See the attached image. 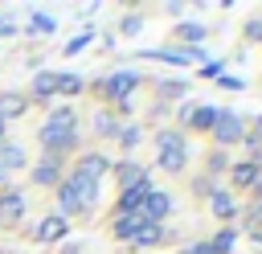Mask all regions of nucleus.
Listing matches in <instances>:
<instances>
[{
	"label": "nucleus",
	"instance_id": "1",
	"mask_svg": "<svg viewBox=\"0 0 262 254\" xmlns=\"http://www.w3.org/2000/svg\"><path fill=\"white\" fill-rule=\"evenodd\" d=\"M74 111L66 107V111H53L49 119H45V127H41V143L49 147V156H57V152H66L70 143H74Z\"/></svg>",
	"mask_w": 262,
	"mask_h": 254
},
{
	"label": "nucleus",
	"instance_id": "2",
	"mask_svg": "<svg viewBox=\"0 0 262 254\" xmlns=\"http://www.w3.org/2000/svg\"><path fill=\"white\" fill-rule=\"evenodd\" d=\"M66 184H70V193L78 197V209H82V213H90V209L98 205V180H94V176H86V172L74 168V172L66 176Z\"/></svg>",
	"mask_w": 262,
	"mask_h": 254
},
{
	"label": "nucleus",
	"instance_id": "3",
	"mask_svg": "<svg viewBox=\"0 0 262 254\" xmlns=\"http://www.w3.org/2000/svg\"><path fill=\"white\" fill-rule=\"evenodd\" d=\"M139 213H143L147 221H156V225H160V221H164V217L172 213V197H168V193H156V188H151V193L143 197V205H139Z\"/></svg>",
	"mask_w": 262,
	"mask_h": 254
},
{
	"label": "nucleus",
	"instance_id": "4",
	"mask_svg": "<svg viewBox=\"0 0 262 254\" xmlns=\"http://www.w3.org/2000/svg\"><path fill=\"white\" fill-rule=\"evenodd\" d=\"M135 82H139V74H135V70H123V74H111V78L102 82V94H111V98H127V94L135 90Z\"/></svg>",
	"mask_w": 262,
	"mask_h": 254
},
{
	"label": "nucleus",
	"instance_id": "5",
	"mask_svg": "<svg viewBox=\"0 0 262 254\" xmlns=\"http://www.w3.org/2000/svg\"><path fill=\"white\" fill-rule=\"evenodd\" d=\"M151 193V184H147V176L143 180H135L131 188H123V197H119V213H135L139 205H143V197Z\"/></svg>",
	"mask_w": 262,
	"mask_h": 254
},
{
	"label": "nucleus",
	"instance_id": "6",
	"mask_svg": "<svg viewBox=\"0 0 262 254\" xmlns=\"http://www.w3.org/2000/svg\"><path fill=\"white\" fill-rule=\"evenodd\" d=\"M16 217H25V197H20V188H4L0 193V221H16Z\"/></svg>",
	"mask_w": 262,
	"mask_h": 254
},
{
	"label": "nucleus",
	"instance_id": "7",
	"mask_svg": "<svg viewBox=\"0 0 262 254\" xmlns=\"http://www.w3.org/2000/svg\"><path fill=\"white\" fill-rule=\"evenodd\" d=\"M213 135L221 139V143H233V139H242V119L237 115H217V123H213Z\"/></svg>",
	"mask_w": 262,
	"mask_h": 254
},
{
	"label": "nucleus",
	"instance_id": "8",
	"mask_svg": "<svg viewBox=\"0 0 262 254\" xmlns=\"http://www.w3.org/2000/svg\"><path fill=\"white\" fill-rule=\"evenodd\" d=\"M156 147H160V156H184V135L172 131V127H164L156 135Z\"/></svg>",
	"mask_w": 262,
	"mask_h": 254
},
{
	"label": "nucleus",
	"instance_id": "9",
	"mask_svg": "<svg viewBox=\"0 0 262 254\" xmlns=\"http://www.w3.org/2000/svg\"><path fill=\"white\" fill-rule=\"evenodd\" d=\"M61 234H66V217H61V213H49V217L33 229L37 242H53V238H61Z\"/></svg>",
	"mask_w": 262,
	"mask_h": 254
},
{
	"label": "nucleus",
	"instance_id": "10",
	"mask_svg": "<svg viewBox=\"0 0 262 254\" xmlns=\"http://www.w3.org/2000/svg\"><path fill=\"white\" fill-rule=\"evenodd\" d=\"M106 168H111V160H106V156H94V152H86V156L78 160V172H86V176H94V180H98Z\"/></svg>",
	"mask_w": 262,
	"mask_h": 254
},
{
	"label": "nucleus",
	"instance_id": "11",
	"mask_svg": "<svg viewBox=\"0 0 262 254\" xmlns=\"http://www.w3.org/2000/svg\"><path fill=\"white\" fill-rule=\"evenodd\" d=\"M53 180H57V156L45 152V160L33 168V184H53Z\"/></svg>",
	"mask_w": 262,
	"mask_h": 254
},
{
	"label": "nucleus",
	"instance_id": "12",
	"mask_svg": "<svg viewBox=\"0 0 262 254\" xmlns=\"http://www.w3.org/2000/svg\"><path fill=\"white\" fill-rule=\"evenodd\" d=\"M160 238H164V229H160L156 221H147V225H139V229L127 238V242H131V246H156Z\"/></svg>",
	"mask_w": 262,
	"mask_h": 254
},
{
	"label": "nucleus",
	"instance_id": "13",
	"mask_svg": "<svg viewBox=\"0 0 262 254\" xmlns=\"http://www.w3.org/2000/svg\"><path fill=\"white\" fill-rule=\"evenodd\" d=\"M217 115H221V111H213V107H192V115H188L184 123H188V127H201V131H205V127H213V123H217Z\"/></svg>",
	"mask_w": 262,
	"mask_h": 254
},
{
	"label": "nucleus",
	"instance_id": "14",
	"mask_svg": "<svg viewBox=\"0 0 262 254\" xmlns=\"http://www.w3.org/2000/svg\"><path fill=\"white\" fill-rule=\"evenodd\" d=\"M53 90H57V74H49V70H41V74L33 78V94H37V98H49Z\"/></svg>",
	"mask_w": 262,
	"mask_h": 254
},
{
	"label": "nucleus",
	"instance_id": "15",
	"mask_svg": "<svg viewBox=\"0 0 262 254\" xmlns=\"http://www.w3.org/2000/svg\"><path fill=\"white\" fill-rule=\"evenodd\" d=\"M213 213H217L221 221H229V217H233V197H229L225 188H213Z\"/></svg>",
	"mask_w": 262,
	"mask_h": 254
},
{
	"label": "nucleus",
	"instance_id": "16",
	"mask_svg": "<svg viewBox=\"0 0 262 254\" xmlns=\"http://www.w3.org/2000/svg\"><path fill=\"white\" fill-rule=\"evenodd\" d=\"M25 111V98L20 94H0V119H16Z\"/></svg>",
	"mask_w": 262,
	"mask_h": 254
},
{
	"label": "nucleus",
	"instance_id": "17",
	"mask_svg": "<svg viewBox=\"0 0 262 254\" xmlns=\"http://www.w3.org/2000/svg\"><path fill=\"white\" fill-rule=\"evenodd\" d=\"M57 205H61V213H66V217H70V213H82V209H78V197L70 193V184H66V180L57 184Z\"/></svg>",
	"mask_w": 262,
	"mask_h": 254
},
{
	"label": "nucleus",
	"instance_id": "18",
	"mask_svg": "<svg viewBox=\"0 0 262 254\" xmlns=\"http://www.w3.org/2000/svg\"><path fill=\"white\" fill-rule=\"evenodd\" d=\"M29 29H33V33H53L57 20H53L49 12H33V16H29Z\"/></svg>",
	"mask_w": 262,
	"mask_h": 254
},
{
	"label": "nucleus",
	"instance_id": "19",
	"mask_svg": "<svg viewBox=\"0 0 262 254\" xmlns=\"http://www.w3.org/2000/svg\"><path fill=\"white\" fill-rule=\"evenodd\" d=\"M229 176H233V184H254V180H258V168H254V164H237Z\"/></svg>",
	"mask_w": 262,
	"mask_h": 254
},
{
	"label": "nucleus",
	"instance_id": "20",
	"mask_svg": "<svg viewBox=\"0 0 262 254\" xmlns=\"http://www.w3.org/2000/svg\"><path fill=\"white\" fill-rule=\"evenodd\" d=\"M57 90H61V94H78V90H82V78H78V74H57Z\"/></svg>",
	"mask_w": 262,
	"mask_h": 254
},
{
	"label": "nucleus",
	"instance_id": "21",
	"mask_svg": "<svg viewBox=\"0 0 262 254\" xmlns=\"http://www.w3.org/2000/svg\"><path fill=\"white\" fill-rule=\"evenodd\" d=\"M119 180H123V188H131V180H143L139 164H119Z\"/></svg>",
	"mask_w": 262,
	"mask_h": 254
},
{
	"label": "nucleus",
	"instance_id": "22",
	"mask_svg": "<svg viewBox=\"0 0 262 254\" xmlns=\"http://www.w3.org/2000/svg\"><path fill=\"white\" fill-rule=\"evenodd\" d=\"M94 131H98V135H115L119 127H115V119H111V115L102 111V115H94Z\"/></svg>",
	"mask_w": 262,
	"mask_h": 254
},
{
	"label": "nucleus",
	"instance_id": "23",
	"mask_svg": "<svg viewBox=\"0 0 262 254\" xmlns=\"http://www.w3.org/2000/svg\"><path fill=\"white\" fill-rule=\"evenodd\" d=\"M233 238H237L233 229H221V234H217V242H213V250H217V254H229V250H233Z\"/></svg>",
	"mask_w": 262,
	"mask_h": 254
},
{
	"label": "nucleus",
	"instance_id": "24",
	"mask_svg": "<svg viewBox=\"0 0 262 254\" xmlns=\"http://www.w3.org/2000/svg\"><path fill=\"white\" fill-rule=\"evenodd\" d=\"M176 33H180L184 41H201V37H205V29H201V25H176Z\"/></svg>",
	"mask_w": 262,
	"mask_h": 254
},
{
	"label": "nucleus",
	"instance_id": "25",
	"mask_svg": "<svg viewBox=\"0 0 262 254\" xmlns=\"http://www.w3.org/2000/svg\"><path fill=\"white\" fill-rule=\"evenodd\" d=\"M139 29H143V20H139V16H123V33H127V37H135Z\"/></svg>",
	"mask_w": 262,
	"mask_h": 254
},
{
	"label": "nucleus",
	"instance_id": "26",
	"mask_svg": "<svg viewBox=\"0 0 262 254\" xmlns=\"http://www.w3.org/2000/svg\"><path fill=\"white\" fill-rule=\"evenodd\" d=\"M160 164H164L168 172H180V168H184V156H160Z\"/></svg>",
	"mask_w": 262,
	"mask_h": 254
},
{
	"label": "nucleus",
	"instance_id": "27",
	"mask_svg": "<svg viewBox=\"0 0 262 254\" xmlns=\"http://www.w3.org/2000/svg\"><path fill=\"white\" fill-rule=\"evenodd\" d=\"M246 37H250V41H262V16H254V20L246 25Z\"/></svg>",
	"mask_w": 262,
	"mask_h": 254
},
{
	"label": "nucleus",
	"instance_id": "28",
	"mask_svg": "<svg viewBox=\"0 0 262 254\" xmlns=\"http://www.w3.org/2000/svg\"><path fill=\"white\" fill-rule=\"evenodd\" d=\"M119 139H123V143H127V147H131V143H135V139H139V127H123V131H119Z\"/></svg>",
	"mask_w": 262,
	"mask_h": 254
},
{
	"label": "nucleus",
	"instance_id": "29",
	"mask_svg": "<svg viewBox=\"0 0 262 254\" xmlns=\"http://www.w3.org/2000/svg\"><path fill=\"white\" fill-rule=\"evenodd\" d=\"M86 41H90V33H82V37H74V41H70V45H66V53H78V49H82V45H86Z\"/></svg>",
	"mask_w": 262,
	"mask_h": 254
},
{
	"label": "nucleus",
	"instance_id": "30",
	"mask_svg": "<svg viewBox=\"0 0 262 254\" xmlns=\"http://www.w3.org/2000/svg\"><path fill=\"white\" fill-rule=\"evenodd\" d=\"M221 86H225V90H242L246 82H242V78H233V74H225V78H221Z\"/></svg>",
	"mask_w": 262,
	"mask_h": 254
},
{
	"label": "nucleus",
	"instance_id": "31",
	"mask_svg": "<svg viewBox=\"0 0 262 254\" xmlns=\"http://www.w3.org/2000/svg\"><path fill=\"white\" fill-rule=\"evenodd\" d=\"M188 254H217V250H213V242H201V246H192Z\"/></svg>",
	"mask_w": 262,
	"mask_h": 254
},
{
	"label": "nucleus",
	"instance_id": "32",
	"mask_svg": "<svg viewBox=\"0 0 262 254\" xmlns=\"http://www.w3.org/2000/svg\"><path fill=\"white\" fill-rule=\"evenodd\" d=\"M0 139H4V119H0Z\"/></svg>",
	"mask_w": 262,
	"mask_h": 254
}]
</instances>
